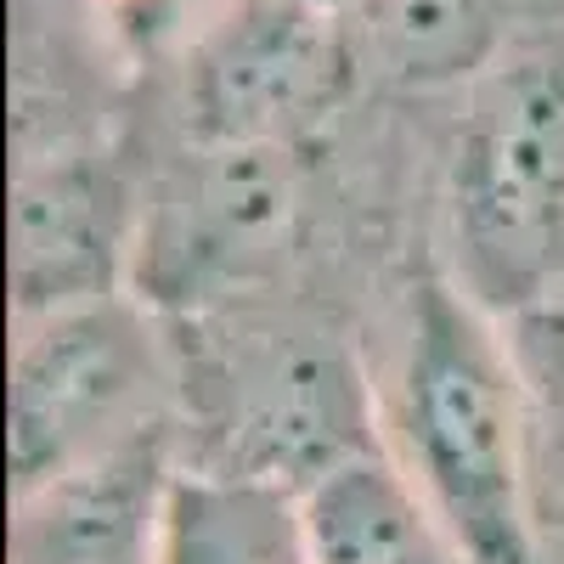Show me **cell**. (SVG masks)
Instances as JSON below:
<instances>
[{"label": "cell", "instance_id": "cell-1", "mask_svg": "<svg viewBox=\"0 0 564 564\" xmlns=\"http://www.w3.org/2000/svg\"><path fill=\"white\" fill-rule=\"evenodd\" d=\"M170 322V316H164ZM186 468L311 491L327 468L379 452V401L334 322L289 311L271 294L175 316Z\"/></svg>", "mask_w": 564, "mask_h": 564}, {"label": "cell", "instance_id": "cell-8", "mask_svg": "<svg viewBox=\"0 0 564 564\" xmlns=\"http://www.w3.org/2000/svg\"><path fill=\"white\" fill-rule=\"evenodd\" d=\"M175 435L130 441L12 497V564H159Z\"/></svg>", "mask_w": 564, "mask_h": 564}, {"label": "cell", "instance_id": "cell-12", "mask_svg": "<svg viewBox=\"0 0 564 564\" xmlns=\"http://www.w3.org/2000/svg\"><path fill=\"white\" fill-rule=\"evenodd\" d=\"M372 52L406 85L475 74L491 57V12L480 0H379Z\"/></svg>", "mask_w": 564, "mask_h": 564}, {"label": "cell", "instance_id": "cell-4", "mask_svg": "<svg viewBox=\"0 0 564 564\" xmlns=\"http://www.w3.org/2000/svg\"><path fill=\"white\" fill-rule=\"evenodd\" d=\"M181 412L170 322L141 294H102L18 322L7 457L12 497H29L130 441L175 435Z\"/></svg>", "mask_w": 564, "mask_h": 564}, {"label": "cell", "instance_id": "cell-9", "mask_svg": "<svg viewBox=\"0 0 564 564\" xmlns=\"http://www.w3.org/2000/svg\"><path fill=\"white\" fill-rule=\"evenodd\" d=\"M300 513L316 564H457L412 475L384 446L327 468L300 491Z\"/></svg>", "mask_w": 564, "mask_h": 564}, {"label": "cell", "instance_id": "cell-11", "mask_svg": "<svg viewBox=\"0 0 564 564\" xmlns=\"http://www.w3.org/2000/svg\"><path fill=\"white\" fill-rule=\"evenodd\" d=\"M508 350L525 390V475L542 564H564V294L508 316Z\"/></svg>", "mask_w": 564, "mask_h": 564}, {"label": "cell", "instance_id": "cell-5", "mask_svg": "<svg viewBox=\"0 0 564 564\" xmlns=\"http://www.w3.org/2000/svg\"><path fill=\"white\" fill-rule=\"evenodd\" d=\"M294 148L198 141L141 220L130 282L159 316H204L260 300L300 238Z\"/></svg>", "mask_w": 564, "mask_h": 564}, {"label": "cell", "instance_id": "cell-7", "mask_svg": "<svg viewBox=\"0 0 564 564\" xmlns=\"http://www.w3.org/2000/svg\"><path fill=\"white\" fill-rule=\"evenodd\" d=\"M141 226L124 181L79 153L23 159L12 181V316L124 294Z\"/></svg>", "mask_w": 564, "mask_h": 564}, {"label": "cell", "instance_id": "cell-10", "mask_svg": "<svg viewBox=\"0 0 564 564\" xmlns=\"http://www.w3.org/2000/svg\"><path fill=\"white\" fill-rule=\"evenodd\" d=\"M159 564H316V558L294 491L175 463V480L164 497Z\"/></svg>", "mask_w": 564, "mask_h": 564}, {"label": "cell", "instance_id": "cell-6", "mask_svg": "<svg viewBox=\"0 0 564 564\" xmlns=\"http://www.w3.org/2000/svg\"><path fill=\"white\" fill-rule=\"evenodd\" d=\"M356 52L339 12L305 0H243L193 63L186 108L198 141L294 148L350 90Z\"/></svg>", "mask_w": 564, "mask_h": 564}, {"label": "cell", "instance_id": "cell-13", "mask_svg": "<svg viewBox=\"0 0 564 564\" xmlns=\"http://www.w3.org/2000/svg\"><path fill=\"white\" fill-rule=\"evenodd\" d=\"M305 7H322V12H345V7H356V0H305Z\"/></svg>", "mask_w": 564, "mask_h": 564}, {"label": "cell", "instance_id": "cell-3", "mask_svg": "<svg viewBox=\"0 0 564 564\" xmlns=\"http://www.w3.org/2000/svg\"><path fill=\"white\" fill-rule=\"evenodd\" d=\"M446 215L452 282L486 316L508 322L564 294V40L475 79Z\"/></svg>", "mask_w": 564, "mask_h": 564}, {"label": "cell", "instance_id": "cell-2", "mask_svg": "<svg viewBox=\"0 0 564 564\" xmlns=\"http://www.w3.org/2000/svg\"><path fill=\"white\" fill-rule=\"evenodd\" d=\"M401 468L457 564H542L525 475V390L508 334L452 276L423 271L390 379Z\"/></svg>", "mask_w": 564, "mask_h": 564}]
</instances>
